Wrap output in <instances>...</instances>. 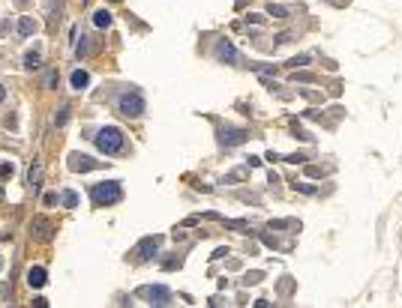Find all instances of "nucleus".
Segmentation results:
<instances>
[{
  "mask_svg": "<svg viewBox=\"0 0 402 308\" xmlns=\"http://www.w3.org/2000/svg\"><path fill=\"white\" fill-rule=\"evenodd\" d=\"M93 141H96V147H99L105 156H117V153L126 147V138H123V132H120L117 126H105V129H99V132L93 135Z\"/></svg>",
  "mask_w": 402,
  "mask_h": 308,
  "instance_id": "obj_1",
  "label": "nucleus"
},
{
  "mask_svg": "<svg viewBox=\"0 0 402 308\" xmlns=\"http://www.w3.org/2000/svg\"><path fill=\"white\" fill-rule=\"evenodd\" d=\"M120 198H123L120 183H96V186L90 189V201H93L96 207H111V204H117Z\"/></svg>",
  "mask_w": 402,
  "mask_h": 308,
  "instance_id": "obj_2",
  "label": "nucleus"
},
{
  "mask_svg": "<svg viewBox=\"0 0 402 308\" xmlns=\"http://www.w3.org/2000/svg\"><path fill=\"white\" fill-rule=\"evenodd\" d=\"M117 111H120L123 117H129V120L141 117V114H144V96H141L138 90L123 93V96H120V102H117Z\"/></svg>",
  "mask_w": 402,
  "mask_h": 308,
  "instance_id": "obj_3",
  "label": "nucleus"
},
{
  "mask_svg": "<svg viewBox=\"0 0 402 308\" xmlns=\"http://www.w3.org/2000/svg\"><path fill=\"white\" fill-rule=\"evenodd\" d=\"M135 297L147 300L150 306H168V303H171V291L162 288V285H141V288L135 291Z\"/></svg>",
  "mask_w": 402,
  "mask_h": 308,
  "instance_id": "obj_4",
  "label": "nucleus"
},
{
  "mask_svg": "<svg viewBox=\"0 0 402 308\" xmlns=\"http://www.w3.org/2000/svg\"><path fill=\"white\" fill-rule=\"evenodd\" d=\"M66 165H69V171H75V174H87V171L102 168V162H96V159H90V156H84V153H72Z\"/></svg>",
  "mask_w": 402,
  "mask_h": 308,
  "instance_id": "obj_5",
  "label": "nucleus"
},
{
  "mask_svg": "<svg viewBox=\"0 0 402 308\" xmlns=\"http://www.w3.org/2000/svg\"><path fill=\"white\" fill-rule=\"evenodd\" d=\"M159 246H162V237H144V240L135 246V255H138L141 261H150V258L159 252Z\"/></svg>",
  "mask_w": 402,
  "mask_h": 308,
  "instance_id": "obj_6",
  "label": "nucleus"
},
{
  "mask_svg": "<svg viewBox=\"0 0 402 308\" xmlns=\"http://www.w3.org/2000/svg\"><path fill=\"white\" fill-rule=\"evenodd\" d=\"M249 138L246 129H222V144L225 147H234V144H243Z\"/></svg>",
  "mask_w": 402,
  "mask_h": 308,
  "instance_id": "obj_7",
  "label": "nucleus"
},
{
  "mask_svg": "<svg viewBox=\"0 0 402 308\" xmlns=\"http://www.w3.org/2000/svg\"><path fill=\"white\" fill-rule=\"evenodd\" d=\"M30 237H36L39 243H48V240H51V234H48V222H45V219H33V225H30Z\"/></svg>",
  "mask_w": 402,
  "mask_h": 308,
  "instance_id": "obj_8",
  "label": "nucleus"
},
{
  "mask_svg": "<svg viewBox=\"0 0 402 308\" xmlns=\"http://www.w3.org/2000/svg\"><path fill=\"white\" fill-rule=\"evenodd\" d=\"M45 282H48V273H45L42 267H30V270H27V285H30V288H42Z\"/></svg>",
  "mask_w": 402,
  "mask_h": 308,
  "instance_id": "obj_9",
  "label": "nucleus"
},
{
  "mask_svg": "<svg viewBox=\"0 0 402 308\" xmlns=\"http://www.w3.org/2000/svg\"><path fill=\"white\" fill-rule=\"evenodd\" d=\"M69 84H72V90H87V84H90V75H87L84 69H75V72L69 75Z\"/></svg>",
  "mask_w": 402,
  "mask_h": 308,
  "instance_id": "obj_10",
  "label": "nucleus"
},
{
  "mask_svg": "<svg viewBox=\"0 0 402 308\" xmlns=\"http://www.w3.org/2000/svg\"><path fill=\"white\" fill-rule=\"evenodd\" d=\"M216 57H219V60L234 63V60H237V51H234V45H231V42H219V45H216Z\"/></svg>",
  "mask_w": 402,
  "mask_h": 308,
  "instance_id": "obj_11",
  "label": "nucleus"
},
{
  "mask_svg": "<svg viewBox=\"0 0 402 308\" xmlns=\"http://www.w3.org/2000/svg\"><path fill=\"white\" fill-rule=\"evenodd\" d=\"M36 27H39V24H36L30 15H24V18L18 21V33H21V36H33V33H36Z\"/></svg>",
  "mask_w": 402,
  "mask_h": 308,
  "instance_id": "obj_12",
  "label": "nucleus"
},
{
  "mask_svg": "<svg viewBox=\"0 0 402 308\" xmlns=\"http://www.w3.org/2000/svg\"><path fill=\"white\" fill-rule=\"evenodd\" d=\"M27 183H30L33 189H39V183H42V162H33V165H30V174H27Z\"/></svg>",
  "mask_w": 402,
  "mask_h": 308,
  "instance_id": "obj_13",
  "label": "nucleus"
},
{
  "mask_svg": "<svg viewBox=\"0 0 402 308\" xmlns=\"http://www.w3.org/2000/svg\"><path fill=\"white\" fill-rule=\"evenodd\" d=\"M93 24L102 27V30L111 27V12H108V9H96V12H93Z\"/></svg>",
  "mask_w": 402,
  "mask_h": 308,
  "instance_id": "obj_14",
  "label": "nucleus"
},
{
  "mask_svg": "<svg viewBox=\"0 0 402 308\" xmlns=\"http://www.w3.org/2000/svg\"><path fill=\"white\" fill-rule=\"evenodd\" d=\"M39 63H42V54L39 51H27L24 54V66L27 69H39Z\"/></svg>",
  "mask_w": 402,
  "mask_h": 308,
  "instance_id": "obj_15",
  "label": "nucleus"
},
{
  "mask_svg": "<svg viewBox=\"0 0 402 308\" xmlns=\"http://www.w3.org/2000/svg\"><path fill=\"white\" fill-rule=\"evenodd\" d=\"M267 12H270L273 18H288V9H285V6H273V3H270V6H267Z\"/></svg>",
  "mask_w": 402,
  "mask_h": 308,
  "instance_id": "obj_16",
  "label": "nucleus"
},
{
  "mask_svg": "<svg viewBox=\"0 0 402 308\" xmlns=\"http://www.w3.org/2000/svg\"><path fill=\"white\" fill-rule=\"evenodd\" d=\"M66 120H69V108H66V105H63V108H60V111H57V114H54V123H57V126H63V123H66Z\"/></svg>",
  "mask_w": 402,
  "mask_h": 308,
  "instance_id": "obj_17",
  "label": "nucleus"
},
{
  "mask_svg": "<svg viewBox=\"0 0 402 308\" xmlns=\"http://www.w3.org/2000/svg\"><path fill=\"white\" fill-rule=\"evenodd\" d=\"M12 174H15L12 162H3V165H0V180H6V177H12Z\"/></svg>",
  "mask_w": 402,
  "mask_h": 308,
  "instance_id": "obj_18",
  "label": "nucleus"
},
{
  "mask_svg": "<svg viewBox=\"0 0 402 308\" xmlns=\"http://www.w3.org/2000/svg\"><path fill=\"white\" fill-rule=\"evenodd\" d=\"M63 204H66V207H75V204H78V195H75V192H63Z\"/></svg>",
  "mask_w": 402,
  "mask_h": 308,
  "instance_id": "obj_19",
  "label": "nucleus"
},
{
  "mask_svg": "<svg viewBox=\"0 0 402 308\" xmlns=\"http://www.w3.org/2000/svg\"><path fill=\"white\" fill-rule=\"evenodd\" d=\"M42 204H45V207H54V204H57V195H45Z\"/></svg>",
  "mask_w": 402,
  "mask_h": 308,
  "instance_id": "obj_20",
  "label": "nucleus"
},
{
  "mask_svg": "<svg viewBox=\"0 0 402 308\" xmlns=\"http://www.w3.org/2000/svg\"><path fill=\"white\" fill-rule=\"evenodd\" d=\"M45 84H48V87H54V84H57V75H54V72H48V78H45Z\"/></svg>",
  "mask_w": 402,
  "mask_h": 308,
  "instance_id": "obj_21",
  "label": "nucleus"
},
{
  "mask_svg": "<svg viewBox=\"0 0 402 308\" xmlns=\"http://www.w3.org/2000/svg\"><path fill=\"white\" fill-rule=\"evenodd\" d=\"M3 99H6V90H3V87H0V102H3Z\"/></svg>",
  "mask_w": 402,
  "mask_h": 308,
  "instance_id": "obj_22",
  "label": "nucleus"
},
{
  "mask_svg": "<svg viewBox=\"0 0 402 308\" xmlns=\"http://www.w3.org/2000/svg\"><path fill=\"white\" fill-rule=\"evenodd\" d=\"M0 198H3V192H0Z\"/></svg>",
  "mask_w": 402,
  "mask_h": 308,
  "instance_id": "obj_23",
  "label": "nucleus"
},
{
  "mask_svg": "<svg viewBox=\"0 0 402 308\" xmlns=\"http://www.w3.org/2000/svg\"><path fill=\"white\" fill-rule=\"evenodd\" d=\"M0 267H3V261H0Z\"/></svg>",
  "mask_w": 402,
  "mask_h": 308,
  "instance_id": "obj_24",
  "label": "nucleus"
}]
</instances>
